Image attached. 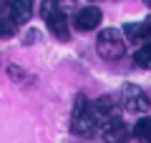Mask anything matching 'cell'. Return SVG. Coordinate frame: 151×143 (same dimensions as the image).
I'll return each instance as SVG.
<instances>
[{"instance_id": "obj_1", "label": "cell", "mask_w": 151, "mask_h": 143, "mask_svg": "<svg viewBox=\"0 0 151 143\" xmlns=\"http://www.w3.org/2000/svg\"><path fill=\"white\" fill-rule=\"evenodd\" d=\"M96 128H98V123H96V116H93L91 101L86 95H76L73 113H70V131L76 136H91Z\"/></svg>"}, {"instance_id": "obj_2", "label": "cell", "mask_w": 151, "mask_h": 143, "mask_svg": "<svg viewBox=\"0 0 151 143\" xmlns=\"http://www.w3.org/2000/svg\"><path fill=\"white\" fill-rule=\"evenodd\" d=\"M96 50L101 58L106 60H119L124 58L126 53V38L121 30H116V28H103L101 33H98L96 38Z\"/></svg>"}, {"instance_id": "obj_3", "label": "cell", "mask_w": 151, "mask_h": 143, "mask_svg": "<svg viewBox=\"0 0 151 143\" xmlns=\"http://www.w3.org/2000/svg\"><path fill=\"white\" fill-rule=\"evenodd\" d=\"M121 106H124L129 113H146L151 103H149V95L144 93V88L129 83V85H124V90H121Z\"/></svg>"}, {"instance_id": "obj_4", "label": "cell", "mask_w": 151, "mask_h": 143, "mask_svg": "<svg viewBox=\"0 0 151 143\" xmlns=\"http://www.w3.org/2000/svg\"><path fill=\"white\" fill-rule=\"evenodd\" d=\"M101 10H98L96 5H88V8H81V10L76 13L73 18V25L78 28L81 33H88V30H96L98 23H101Z\"/></svg>"}, {"instance_id": "obj_5", "label": "cell", "mask_w": 151, "mask_h": 143, "mask_svg": "<svg viewBox=\"0 0 151 143\" xmlns=\"http://www.w3.org/2000/svg\"><path fill=\"white\" fill-rule=\"evenodd\" d=\"M76 10V0H43L40 5V15H70Z\"/></svg>"}, {"instance_id": "obj_6", "label": "cell", "mask_w": 151, "mask_h": 143, "mask_svg": "<svg viewBox=\"0 0 151 143\" xmlns=\"http://www.w3.org/2000/svg\"><path fill=\"white\" fill-rule=\"evenodd\" d=\"M91 108H93V116H96L98 126L116 116V103H113V98H108V95H103V98H98L96 103H91Z\"/></svg>"}, {"instance_id": "obj_7", "label": "cell", "mask_w": 151, "mask_h": 143, "mask_svg": "<svg viewBox=\"0 0 151 143\" xmlns=\"http://www.w3.org/2000/svg\"><path fill=\"white\" fill-rule=\"evenodd\" d=\"M33 3L35 0H10L8 3V10L15 18V23H28L33 18Z\"/></svg>"}, {"instance_id": "obj_8", "label": "cell", "mask_w": 151, "mask_h": 143, "mask_svg": "<svg viewBox=\"0 0 151 143\" xmlns=\"http://www.w3.org/2000/svg\"><path fill=\"white\" fill-rule=\"evenodd\" d=\"M45 23H48V30L53 33L58 40H68V38H70L68 15H48V18H45Z\"/></svg>"}, {"instance_id": "obj_9", "label": "cell", "mask_w": 151, "mask_h": 143, "mask_svg": "<svg viewBox=\"0 0 151 143\" xmlns=\"http://www.w3.org/2000/svg\"><path fill=\"white\" fill-rule=\"evenodd\" d=\"M18 33V23L15 18L10 15V10H8V5L0 10V38H13Z\"/></svg>"}, {"instance_id": "obj_10", "label": "cell", "mask_w": 151, "mask_h": 143, "mask_svg": "<svg viewBox=\"0 0 151 143\" xmlns=\"http://www.w3.org/2000/svg\"><path fill=\"white\" fill-rule=\"evenodd\" d=\"M134 63L139 65V68H144V70H151V40L139 45V50H136V55H134Z\"/></svg>"}, {"instance_id": "obj_11", "label": "cell", "mask_w": 151, "mask_h": 143, "mask_svg": "<svg viewBox=\"0 0 151 143\" xmlns=\"http://www.w3.org/2000/svg\"><path fill=\"white\" fill-rule=\"evenodd\" d=\"M134 138L139 143H151V118H141L134 126Z\"/></svg>"}, {"instance_id": "obj_12", "label": "cell", "mask_w": 151, "mask_h": 143, "mask_svg": "<svg viewBox=\"0 0 151 143\" xmlns=\"http://www.w3.org/2000/svg\"><path fill=\"white\" fill-rule=\"evenodd\" d=\"M8 3H10V0H0V10H3V8H5Z\"/></svg>"}, {"instance_id": "obj_13", "label": "cell", "mask_w": 151, "mask_h": 143, "mask_svg": "<svg viewBox=\"0 0 151 143\" xmlns=\"http://www.w3.org/2000/svg\"><path fill=\"white\" fill-rule=\"evenodd\" d=\"M146 3H149V5H151V0H146Z\"/></svg>"}]
</instances>
